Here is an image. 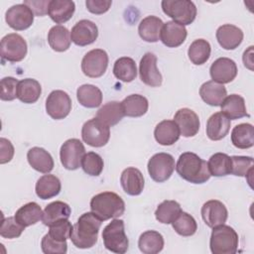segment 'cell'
<instances>
[{
    "instance_id": "48",
    "label": "cell",
    "mask_w": 254,
    "mask_h": 254,
    "mask_svg": "<svg viewBox=\"0 0 254 254\" xmlns=\"http://www.w3.org/2000/svg\"><path fill=\"white\" fill-rule=\"evenodd\" d=\"M49 227H50V230H49L48 234L56 240L66 241V239H68L70 237L72 225L68 221V219L60 220V221L52 224Z\"/></svg>"
},
{
    "instance_id": "53",
    "label": "cell",
    "mask_w": 254,
    "mask_h": 254,
    "mask_svg": "<svg viewBox=\"0 0 254 254\" xmlns=\"http://www.w3.org/2000/svg\"><path fill=\"white\" fill-rule=\"evenodd\" d=\"M253 46H250L244 53H243V57H242V60H243V64L244 65L249 68L250 70L253 69Z\"/></svg>"
},
{
    "instance_id": "1",
    "label": "cell",
    "mask_w": 254,
    "mask_h": 254,
    "mask_svg": "<svg viewBox=\"0 0 254 254\" xmlns=\"http://www.w3.org/2000/svg\"><path fill=\"white\" fill-rule=\"evenodd\" d=\"M101 222L102 220L92 211L81 214L72 225L69 239L79 249L91 248L97 242Z\"/></svg>"
},
{
    "instance_id": "51",
    "label": "cell",
    "mask_w": 254,
    "mask_h": 254,
    "mask_svg": "<svg viewBox=\"0 0 254 254\" xmlns=\"http://www.w3.org/2000/svg\"><path fill=\"white\" fill-rule=\"evenodd\" d=\"M14 146L6 138H0V164H6L13 159Z\"/></svg>"
},
{
    "instance_id": "50",
    "label": "cell",
    "mask_w": 254,
    "mask_h": 254,
    "mask_svg": "<svg viewBox=\"0 0 254 254\" xmlns=\"http://www.w3.org/2000/svg\"><path fill=\"white\" fill-rule=\"evenodd\" d=\"M112 4L111 0H86L85 5L87 10L96 15L103 14L107 12Z\"/></svg>"
},
{
    "instance_id": "13",
    "label": "cell",
    "mask_w": 254,
    "mask_h": 254,
    "mask_svg": "<svg viewBox=\"0 0 254 254\" xmlns=\"http://www.w3.org/2000/svg\"><path fill=\"white\" fill-rule=\"evenodd\" d=\"M5 21L10 28L16 31H24L32 26L34 13L24 3L16 4L6 11Z\"/></svg>"
},
{
    "instance_id": "14",
    "label": "cell",
    "mask_w": 254,
    "mask_h": 254,
    "mask_svg": "<svg viewBox=\"0 0 254 254\" xmlns=\"http://www.w3.org/2000/svg\"><path fill=\"white\" fill-rule=\"evenodd\" d=\"M140 79L151 87H158L162 84L163 77L157 67V57L153 53H146L139 64Z\"/></svg>"
},
{
    "instance_id": "11",
    "label": "cell",
    "mask_w": 254,
    "mask_h": 254,
    "mask_svg": "<svg viewBox=\"0 0 254 254\" xmlns=\"http://www.w3.org/2000/svg\"><path fill=\"white\" fill-rule=\"evenodd\" d=\"M84 154L85 148L79 139H68L61 147V163L66 170H77L81 166V160Z\"/></svg>"
},
{
    "instance_id": "24",
    "label": "cell",
    "mask_w": 254,
    "mask_h": 254,
    "mask_svg": "<svg viewBox=\"0 0 254 254\" xmlns=\"http://www.w3.org/2000/svg\"><path fill=\"white\" fill-rule=\"evenodd\" d=\"M199 95L206 104L210 106H220L227 96V90L223 84L208 80L201 84Z\"/></svg>"
},
{
    "instance_id": "40",
    "label": "cell",
    "mask_w": 254,
    "mask_h": 254,
    "mask_svg": "<svg viewBox=\"0 0 254 254\" xmlns=\"http://www.w3.org/2000/svg\"><path fill=\"white\" fill-rule=\"evenodd\" d=\"M208 171L210 176L224 177L231 174V157L225 153L213 154L207 162Z\"/></svg>"
},
{
    "instance_id": "36",
    "label": "cell",
    "mask_w": 254,
    "mask_h": 254,
    "mask_svg": "<svg viewBox=\"0 0 254 254\" xmlns=\"http://www.w3.org/2000/svg\"><path fill=\"white\" fill-rule=\"evenodd\" d=\"M15 219L24 227L36 224L42 219L43 211L41 206L35 202L31 201L22 205L15 213Z\"/></svg>"
},
{
    "instance_id": "35",
    "label": "cell",
    "mask_w": 254,
    "mask_h": 254,
    "mask_svg": "<svg viewBox=\"0 0 254 254\" xmlns=\"http://www.w3.org/2000/svg\"><path fill=\"white\" fill-rule=\"evenodd\" d=\"M78 102L87 108H95L102 103V92L93 84H82L76 90Z\"/></svg>"
},
{
    "instance_id": "3",
    "label": "cell",
    "mask_w": 254,
    "mask_h": 254,
    "mask_svg": "<svg viewBox=\"0 0 254 254\" xmlns=\"http://www.w3.org/2000/svg\"><path fill=\"white\" fill-rule=\"evenodd\" d=\"M90 209L101 220L121 216L125 211V202L113 191H103L95 194L90 200Z\"/></svg>"
},
{
    "instance_id": "37",
    "label": "cell",
    "mask_w": 254,
    "mask_h": 254,
    "mask_svg": "<svg viewBox=\"0 0 254 254\" xmlns=\"http://www.w3.org/2000/svg\"><path fill=\"white\" fill-rule=\"evenodd\" d=\"M70 33L65 27L56 25L50 29L48 33V43L54 51H66L70 46Z\"/></svg>"
},
{
    "instance_id": "19",
    "label": "cell",
    "mask_w": 254,
    "mask_h": 254,
    "mask_svg": "<svg viewBox=\"0 0 254 254\" xmlns=\"http://www.w3.org/2000/svg\"><path fill=\"white\" fill-rule=\"evenodd\" d=\"M187 35L185 26L175 21H168L162 27L160 40L168 48H177L186 41Z\"/></svg>"
},
{
    "instance_id": "21",
    "label": "cell",
    "mask_w": 254,
    "mask_h": 254,
    "mask_svg": "<svg viewBox=\"0 0 254 254\" xmlns=\"http://www.w3.org/2000/svg\"><path fill=\"white\" fill-rule=\"evenodd\" d=\"M216 40L220 47L225 50H234L243 41V32L237 26L224 24L216 31Z\"/></svg>"
},
{
    "instance_id": "30",
    "label": "cell",
    "mask_w": 254,
    "mask_h": 254,
    "mask_svg": "<svg viewBox=\"0 0 254 254\" xmlns=\"http://www.w3.org/2000/svg\"><path fill=\"white\" fill-rule=\"evenodd\" d=\"M62 184L55 175H44L36 183L35 190L37 195L42 199L52 198L60 193Z\"/></svg>"
},
{
    "instance_id": "34",
    "label": "cell",
    "mask_w": 254,
    "mask_h": 254,
    "mask_svg": "<svg viewBox=\"0 0 254 254\" xmlns=\"http://www.w3.org/2000/svg\"><path fill=\"white\" fill-rule=\"evenodd\" d=\"M42 87L34 78H24L19 81L17 98L24 103H35L41 96Z\"/></svg>"
},
{
    "instance_id": "45",
    "label": "cell",
    "mask_w": 254,
    "mask_h": 254,
    "mask_svg": "<svg viewBox=\"0 0 254 254\" xmlns=\"http://www.w3.org/2000/svg\"><path fill=\"white\" fill-rule=\"evenodd\" d=\"M231 174L237 177H248L253 174L254 160L252 157L232 156L231 157Z\"/></svg>"
},
{
    "instance_id": "42",
    "label": "cell",
    "mask_w": 254,
    "mask_h": 254,
    "mask_svg": "<svg viewBox=\"0 0 254 254\" xmlns=\"http://www.w3.org/2000/svg\"><path fill=\"white\" fill-rule=\"evenodd\" d=\"M182 208L176 200H164L161 202L155 211L156 219L163 224L172 223L181 213Z\"/></svg>"
},
{
    "instance_id": "5",
    "label": "cell",
    "mask_w": 254,
    "mask_h": 254,
    "mask_svg": "<svg viewBox=\"0 0 254 254\" xmlns=\"http://www.w3.org/2000/svg\"><path fill=\"white\" fill-rule=\"evenodd\" d=\"M102 239L107 250L124 254L129 248V240L125 233L124 221L122 219L114 218L109 222L102 231Z\"/></svg>"
},
{
    "instance_id": "31",
    "label": "cell",
    "mask_w": 254,
    "mask_h": 254,
    "mask_svg": "<svg viewBox=\"0 0 254 254\" xmlns=\"http://www.w3.org/2000/svg\"><path fill=\"white\" fill-rule=\"evenodd\" d=\"M121 106L125 116L141 117L148 111V99L140 94H131L121 101Z\"/></svg>"
},
{
    "instance_id": "41",
    "label": "cell",
    "mask_w": 254,
    "mask_h": 254,
    "mask_svg": "<svg viewBox=\"0 0 254 254\" xmlns=\"http://www.w3.org/2000/svg\"><path fill=\"white\" fill-rule=\"evenodd\" d=\"M210 45L204 39L194 40L189 47L188 56L190 62L196 65L205 64L210 57Z\"/></svg>"
},
{
    "instance_id": "33",
    "label": "cell",
    "mask_w": 254,
    "mask_h": 254,
    "mask_svg": "<svg viewBox=\"0 0 254 254\" xmlns=\"http://www.w3.org/2000/svg\"><path fill=\"white\" fill-rule=\"evenodd\" d=\"M164 237L155 230H147L143 232L138 240V246L144 254H157L164 248Z\"/></svg>"
},
{
    "instance_id": "26",
    "label": "cell",
    "mask_w": 254,
    "mask_h": 254,
    "mask_svg": "<svg viewBox=\"0 0 254 254\" xmlns=\"http://www.w3.org/2000/svg\"><path fill=\"white\" fill-rule=\"evenodd\" d=\"M75 11V4L70 0H52L49 4L48 14L57 24L67 22Z\"/></svg>"
},
{
    "instance_id": "8",
    "label": "cell",
    "mask_w": 254,
    "mask_h": 254,
    "mask_svg": "<svg viewBox=\"0 0 254 254\" xmlns=\"http://www.w3.org/2000/svg\"><path fill=\"white\" fill-rule=\"evenodd\" d=\"M1 58L3 61L18 63L25 59L28 51L24 38L16 33L4 36L1 40Z\"/></svg>"
},
{
    "instance_id": "18",
    "label": "cell",
    "mask_w": 254,
    "mask_h": 254,
    "mask_svg": "<svg viewBox=\"0 0 254 254\" xmlns=\"http://www.w3.org/2000/svg\"><path fill=\"white\" fill-rule=\"evenodd\" d=\"M174 121L180 130V134L184 137H193L199 130V118L190 108L179 109L174 116Z\"/></svg>"
},
{
    "instance_id": "39",
    "label": "cell",
    "mask_w": 254,
    "mask_h": 254,
    "mask_svg": "<svg viewBox=\"0 0 254 254\" xmlns=\"http://www.w3.org/2000/svg\"><path fill=\"white\" fill-rule=\"evenodd\" d=\"M113 74L123 82H131L136 78L137 67L135 61L129 57H122L116 60L113 66Z\"/></svg>"
},
{
    "instance_id": "20",
    "label": "cell",
    "mask_w": 254,
    "mask_h": 254,
    "mask_svg": "<svg viewBox=\"0 0 254 254\" xmlns=\"http://www.w3.org/2000/svg\"><path fill=\"white\" fill-rule=\"evenodd\" d=\"M120 184L127 194L139 195L144 190L145 181L140 170L134 167H129L122 172Z\"/></svg>"
},
{
    "instance_id": "2",
    "label": "cell",
    "mask_w": 254,
    "mask_h": 254,
    "mask_svg": "<svg viewBox=\"0 0 254 254\" xmlns=\"http://www.w3.org/2000/svg\"><path fill=\"white\" fill-rule=\"evenodd\" d=\"M176 171L181 178L192 184H203L210 178L207 163L192 152H185L179 157Z\"/></svg>"
},
{
    "instance_id": "15",
    "label": "cell",
    "mask_w": 254,
    "mask_h": 254,
    "mask_svg": "<svg viewBox=\"0 0 254 254\" xmlns=\"http://www.w3.org/2000/svg\"><path fill=\"white\" fill-rule=\"evenodd\" d=\"M209 73L213 81L224 84L231 82L237 75V65L229 58H218L209 68Z\"/></svg>"
},
{
    "instance_id": "52",
    "label": "cell",
    "mask_w": 254,
    "mask_h": 254,
    "mask_svg": "<svg viewBox=\"0 0 254 254\" xmlns=\"http://www.w3.org/2000/svg\"><path fill=\"white\" fill-rule=\"evenodd\" d=\"M24 4L27 5L36 16H45L48 14L50 1L48 0H26Z\"/></svg>"
},
{
    "instance_id": "7",
    "label": "cell",
    "mask_w": 254,
    "mask_h": 254,
    "mask_svg": "<svg viewBox=\"0 0 254 254\" xmlns=\"http://www.w3.org/2000/svg\"><path fill=\"white\" fill-rule=\"evenodd\" d=\"M81 137L83 142L91 147H102L109 141L110 129L97 117L91 118L83 124Z\"/></svg>"
},
{
    "instance_id": "17",
    "label": "cell",
    "mask_w": 254,
    "mask_h": 254,
    "mask_svg": "<svg viewBox=\"0 0 254 254\" xmlns=\"http://www.w3.org/2000/svg\"><path fill=\"white\" fill-rule=\"evenodd\" d=\"M201 217L208 227L224 224L228 217V211L224 203L217 199L207 200L201 207Z\"/></svg>"
},
{
    "instance_id": "9",
    "label": "cell",
    "mask_w": 254,
    "mask_h": 254,
    "mask_svg": "<svg viewBox=\"0 0 254 254\" xmlns=\"http://www.w3.org/2000/svg\"><path fill=\"white\" fill-rule=\"evenodd\" d=\"M147 168L153 181L163 183L169 180L175 171V159L171 154L158 153L151 157Z\"/></svg>"
},
{
    "instance_id": "22",
    "label": "cell",
    "mask_w": 254,
    "mask_h": 254,
    "mask_svg": "<svg viewBox=\"0 0 254 254\" xmlns=\"http://www.w3.org/2000/svg\"><path fill=\"white\" fill-rule=\"evenodd\" d=\"M230 119L222 112L213 113L206 122V135L212 141L223 139L230 130Z\"/></svg>"
},
{
    "instance_id": "23",
    "label": "cell",
    "mask_w": 254,
    "mask_h": 254,
    "mask_svg": "<svg viewBox=\"0 0 254 254\" xmlns=\"http://www.w3.org/2000/svg\"><path fill=\"white\" fill-rule=\"evenodd\" d=\"M27 159L30 166L43 174L50 173L55 166L51 154L41 147H33L27 153Z\"/></svg>"
},
{
    "instance_id": "46",
    "label": "cell",
    "mask_w": 254,
    "mask_h": 254,
    "mask_svg": "<svg viewBox=\"0 0 254 254\" xmlns=\"http://www.w3.org/2000/svg\"><path fill=\"white\" fill-rule=\"evenodd\" d=\"M24 230L25 227L15 219V216H10L2 220L0 227V235L6 239L18 238Z\"/></svg>"
},
{
    "instance_id": "16",
    "label": "cell",
    "mask_w": 254,
    "mask_h": 254,
    "mask_svg": "<svg viewBox=\"0 0 254 254\" xmlns=\"http://www.w3.org/2000/svg\"><path fill=\"white\" fill-rule=\"evenodd\" d=\"M98 37V28L92 21L83 19L78 21L70 31V40L76 46L84 47L95 42Z\"/></svg>"
},
{
    "instance_id": "27",
    "label": "cell",
    "mask_w": 254,
    "mask_h": 254,
    "mask_svg": "<svg viewBox=\"0 0 254 254\" xmlns=\"http://www.w3.org/2000/svg\"><path fill=\"white\" fill-rule=\"evenodd\" d=\"M221 112L230 120H236L249 116L246 110L245 100L241 95L230 94L224 98L221 105Z\"/></svg>"
},
{
    "instance_id": "6",
    "label": "cell",
    "mask_w": 254,
    "mask_h": 254,
    "mask_svg": "<svg viewBox=\"0 0 254 254\" xmlns=\"http://www.w3.org/2000/svg\"><path fill=\"white\" fill-rule=\"evenodd\" d=\"M161 6L167 16L183 26L191 24L196 17V7L190 0H163Z\"/></svg>"
},
{
    "instance_id": "38",
    "label": "cell",
    "mask_w": 254,
    "mask_h": 254,
    "mask_svg": "<svg viewBox=\"0 0 254 254\" xmlns=\"http://www.w3.org/2000/svg\"><path fill=\"white\" fill-rule=\"evenodd\" d=\"M124 116L121 102L118 101H109L105 103L96 113V117L109 127L119 123Z\"/></svg>"
},
{
    "instance_id": "4",
    "label": "cell",
    "mask_w": 254,
    "mask_h": 254,
    "mask_svg": "<svg viewBox=\"0 0 254 254\" xmlns=\"http://www.w3.org/2000/svg\"><path fill=\"white\" fill-rule=\"evenodd\" d=\"M238 234L229 225L221 224L213 227L209 240L213 254H234L238 249Z\"/></svg>"
},
{
    "instance_id": "32",
    "label": "cell",
    "mask_w": 254,
    "mask_h": 254,
    "mask_svg": "<svg viewBox=\"0 0 254 254\" xmlns=\"http://www.w3.org/2000/svg\"><path fill=\"white\" fill-rule=\"evenodd\" d=\"M231 142L238 149H249L254 145V128L250 123L236 125L231 131Z\"/></svg>"
},
{
    "instance_id": "28",
    "label": "cell",
    "mask_w": 254,
    "mask_h": 254,
    "mask_svg": "<svg viewBox=\"0 0 254 254\" xmlns=\"http://www.w3.org/2000/svg\"><path fill=\"white\" fill-rule=\"evenodd\" d=\"M71 209L69 205L64 201L56 200L51 203H49L44 211L42 216V221L45 225L51 226L52 224L63 220V219H68L70 216Z\"/></svg>"
},
{
    "instance_id": "25",
    "label": "cell",
    "mask_w": 254,
    "mask_h": 254,
    "mask_svg": "<svg viewBox=\"0 0 254 254\" xmlns=\"http://www.w3.org/2000/svg\"><path fill=\"white\" fill-rule=\"evenodd\" d=\"M180 130L174 120H163L158 123L154 130L156 141L163 146H171L180 138Z\"/></svg>"
},
{
    "instance_id": "10",
    "label": "cell",
    "mask_w": 254,
    "mask_h": 254,
    "mask_svg": "<svg viewBox=\"0 0 254 254\" xmlns=\"http://www.w3.org/2000/svg\"><path fill=\"white\" fill-rule=\"evenodd\" d=\"M108 66V55L104 50L93 49L85 54L81 61L82 72L92 78L102 76Z\"/></svg>"
},
{
    "instance_id": "49",
    "label": "cell",
    "mask_w": 254,
    "mask_h": 254,
    "mask_svg": "<svg viewBox=\"0 0 254 254\" xmlns=\"http://www.w3.org/2000/svg\"><path fill=\"white\" fill-rule=\"evenodd\" d=\"M18 84H19V81L15 77H12V76L3 77L0 82L1 100H4V101L14 100L17 97Z\"/></svg>"
},
{
    "instance_id": "29",
    "label": "cell",
    "mask_w": 254,
    "mask_h": 254,
    "mask_svg": "<svg viewBox=\"0 0 254 254\" xmlns=\"http://www.w3.org/2000/svg\"><path fill=\"white\" fill-rule=\"evenodd\" d=\"M164 23L156 16H147L141 20L138 26V33L142 40L149 43H156L160 39L161 30Z\"/></svg>"
},
{
    "instance_id": "44",
    "label": "cell",
    "mask_w": 254,
    "mask_h": 254,
    "mask_svg": "<svg viewBox=\"0 0 254 254\" xmlns=\"http://www.w3.org/2000/svg\"><path fill=\"white\" fill-rule=\"evenodd\" d=\"M103 167L104 163L101 156L95 152H88L84 154L81 160V168L83 172L89 176H99L103 170Z\"/></svg>"
},
{
    "instance_id": "47",
    "label": "cell",
    "mask_w": 254,
    "mask_h": 254,
    "mask_svg": "<svg viewBox=\"0 0 254 254\" xmlns=\"http://www.w3.org/2000/svg\"><path fill=\"white\" fill-rule=\"evenodd\" d=\"M41 248L45 254H65L67 251L66 241H59L48 233L42 238Z\"/></svg>"
},
{
    "instance_id": "12",
    "label": "cell",
    "mask_w": 254,
    "mask_h": 254,
    "mask_svg": "<svg viewBox=\"0 0 254 254\" xmlns=\"http://www.w3.org/2000/svg\"><path fill=\"white\" fill-rule=\"evenodd\" d=\"M71 110V99L64 90H53L46 99V111L56 120L65 118Z\"/></svg>"
},
{
    "instance_id": "43",
    "label": "cell",
    "mask_w": 254,
    "mask_h": 254,
    "mask_svg": "<svg viewBox=\"0 0 254 254\" xmlns=\"http://www.w3.org/2000/svg\"><path fill=\"white\" fill-rule=\"evenodd\" d=\"M174 230L182 236H191L197 230V224L195 219L188 212L181 211V213L172 222Z\"/></svg>"
}]
</instances>
